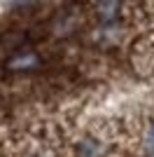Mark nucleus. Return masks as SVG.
Segmentation results:
<instances>
[{
  "instance_id": "1",
  "label": "nucleus",
  "mask_w": 154,
  "mask_h": 157,
  "mask_svg": "<svg viewBox=\"0 0 154 157\" xmlns=\"http://www.w3.org/2000/svg\"><path fill=\"white\" fill-rule=\"evenodd\" d=\"M0 157H154V2L0 5Z\"/></svg>"
}]
</instances>
